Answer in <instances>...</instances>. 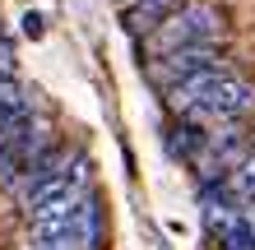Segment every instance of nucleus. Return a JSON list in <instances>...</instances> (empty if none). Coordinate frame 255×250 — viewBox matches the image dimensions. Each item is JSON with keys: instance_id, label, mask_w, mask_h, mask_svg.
Segmentation results:
<instances>
[{"instance_id": "obj_1", "label": "nucleus", "mask_w": 255, "mask_h": 250, "mask_svg": "<svg viewBox=\"0 0 255 250\" xmlns=\"http://www.w3.org/2000/svg\"><path fill=\"white\" fill-rule=\"evenodd\" d=\"M167 102L190 125H228V121H242V116L255 111V88L246 79L228 75V70H209V75L176 83Z\"/></svg>"}, {"instance_id": "obj_2", "label": "nucleus", "mask_w": 255, "mask_h": 250, "mask_svg": "<svg viewBox=\"0 0 255 250\" xmlns=\"http://www.w3.org/2000/svg\"><path fill=\"white\" fill-rule=\"evenodd\" d=\"M223 37V9L218 5H186L176 19H167L158 28L153 37H148V47L162 56H176V51H195V47H214V42Z\"/></svg>"}, {"instance_id": "obj_3", "label": "nucleus", "mask_w": 255, "mask_h": 250, "mask_svg": "<svg viewBox=\"0 0 255 250\" xmlns=\"http://www.w3.org/2000/svg\"><path fill=\"white\" fill-rule=\"evenodd\" d=\"M33 246L37 250H98L102 246V209H98V199L88 195L74 213L33 223Z\"/></svg>"}, {"instance_id": "obj_4", "label": "nucleus", "mask_w": 255, "mask_h": 250, "mask_svg": "<svg viewBox=\"0 0 255 250\" xmlns=\"http://www.w3.org/2000/svg\"><path fill=\"white\" fill-rule=\"evenodd\" d=\"M209 70H223L218 65V51L214 47H195V51H176V56H162V61L153 65V79L167 83V93L176 83H186L195 75H209Z\"/></svg>"}, {"instance_id": "obj_5", "label": "nucleus", "mask_w": 255, "mask_h": 250, "mask_svg": "<svg viewBox=\"0 0 255 250\" xmlns=\"http://www.w3.org/2000/svg\"><path fill=\"white\" fill-rule=\"evenodd\" d=\"M186 5H190V0H130L126 14H121V23L130 28V33H148V37H153L158 28L167 19H176Z\"/></svg>"}, {"instance_id": "obj_6", "label": "nucleus", "mask_w": 255, "mask_h": 250, "mask_svg": "<svg viewBox=\"0 0 255 250\" xmlns=\"http://www.w3.org/2000/svg\"><path fill=\"white\" fill-rule=\"evenodd\" d=\"M223 250H255V213H242L223 232Z\"/></svg>"}, {"instance_id": "obj_7", "label": "nucleus", "mask_w": 255, "mask_h": 250, "mask_svg": "<svg viewBox=\"0 0 255 250\" xmlns=\"http://www.w3.org/2000/svg\"><path fill=\"white\" fill-rule=\"evenodd\" d=\"M0 79H14V42L0 37Z\"/></svg>"}, {"instance_id": "obj_8", "label": "nucleus", "mask_w": 255, "mask_h": 250, "mask_svg": "<svg viewBox=\"0 0 255 250\" xmlns=\"http://www.w3.org/2000/svg\"><path fill=\"white\" fill-rule=\"evenodd\" d=\"M23 33L28 37H42V14H28V19H23Z\"/></svg>"}]
</instances>
